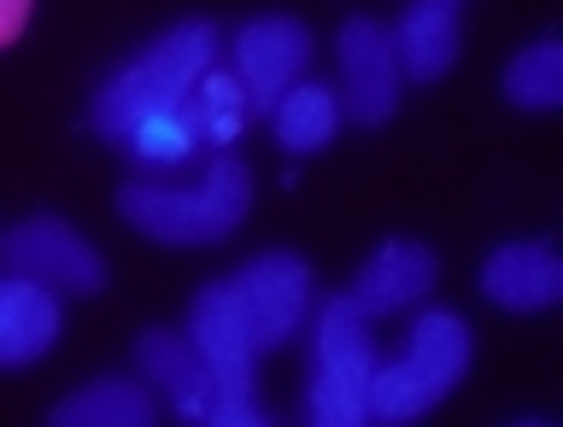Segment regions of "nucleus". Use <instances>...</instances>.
Listing matches in <instances>:
<instances>
[{
	"label": "nucleus",
	"instance_id": "obj_1",
	"mask_svg": "<svg viewBox=\"0 0 563 427\" xmlns=\"http://www.w3.org/2000/svg\"><path fill=\"white\" fill-rule=\"evenodd\" d=\"M246 205H253V176L235 153H211L200 188H170V182L118 188V217L158 246H218L223 235L241 228Z\"/></svg>",
	"mask_w": 563,
	"mask_h": 427
},
{
	"label": "nucleus",
	"instance_id": "obj_2",
	"mask_svg": "<svg viewBox=\"0 0 563 427\" xmlns=\"http://www.w3.org/2000/svg\"><path fill=\"white\" fill-rule=\"evenodd\" d=\"M211 53H218V30L206 18H188V24L165 30L147 53H135L118 77H106V88L95 94V130L123 141L141 117L165 112V105H183L194 94V82L211 70Z\"/></svg>",
	"mask_w": 563,
	"mask_h": 427
},
{
	"label": "nucleus",
	"instance_id": "obj_3",
	"mask_svg": "<svg viewBox=\"0 0 563 427\" xmlns=\"http://www.w3.org/2000/svg\"><path fill=\"white\" fill-rule=\"evenodd\" d=\"M464 369H470V328L457 323L452 311H422L405 358L399 363H376L364 411L376 422H411L422 411H434V404L457 386Z\"/></svg>",
	"mask_w": 563,
	"mask_h": 427
},
{
	"label": "nucleus",
	"instance_id": "obj_4",
	"mask_svg": "<svg viewBox=\"0 0 563 427\" xmlns=\"http://www.w3.org/2000/svg\"><path fill=\"white\" fill-rule=\"evenodd\" d=\"M369 375H376V340H369V316L352 299H329L317 316V375L306 393V416L317 427H358L369 422Z\"/></svg>",
	"mask_w": 563,
	"mask_h": 427
},
{
	"label": "nucleus",
	"instance_id": "obj_5",
	"mask_svg": "<svg viewBox=\"0 0 563 427\" xmlns=\"http://www.w3.org/2000/svg\"><path fill=\"white\" fill-rule=\"evenodd\" d=\"M229 293H235V311H241L246 334H253V351H276L306 323L311 263L299 252H258L253 263H241L229 276Z\"/></svg>",
	"mask_w": 563,
	"mask_h": 427
},
{
	"label": "nucleus",
	"instance_id": "obj_6",
	"mask_svg": "<svg viewBox=\"0 0 563 427\" xmlns=\"http://www.w3.org/2000/svg\"><path fill=\"white\" fill-rule=\"evenodd\" d=\"M0 263L7 276H30L53 293H100L106 263L65 217H24L0 235Z\"/></svg>",
	"mask_w": 563,
	"mask_h": 427
},
{
	"label": "nucleus",
	"instance_id": "obj_7",
	"mask_svg": "<svg viewBox=\"0 0 563 427\" xmlns=\"http://www.w3.org/2000/svg\"><path fill=\"white\" fill-rule=\"evenodd\" d=\"M334 59H341V88H334V100H341V112L352 123H364V130H376V123L394 117L399 105V53H394V30L376 24V18H346L341 35H334Z\"/></svg>",
	"mask_w": 563,
	"mask_h": 427
},
{
	"label": "nucleus",
	"instance_id": "obj_8",
	"mask_svg": "<svg viewBox=\"0 0 563 427\" xmlns=\"http://www.w3.org/2000/svg\"><path fill=\"white\" fill-rule=\"evenodd\" d=\"M311 59V30L299 18H253L235 35V70L241 88L253 100V112H276V100L299 82V70Z\"/></svg>",
	"mask_w": 563,
	"mask_h": 427
},
{
	"label": "nucleus",
	"instance_id": "obj_9",
	"mask_svg": "<svg viewBox=\"0 0 563 427\" xmlns=\"http://www.w3.org/2000/svg\"><path fill=\"white\" fill-rule=\"evenodd\" d=\"M188 340L200 346V358L211 363V375H218L223 398L218 404H241L253 398V334H246L241 311H235V293H229V281H211L200 288L188 311Z\"/></svg>",
	"mask_w": 563,
	"mask_h": 427
},
{
	"label": "nucleus",
	"instance_id": "obj_10",
	"mask_svg": "<svg viewBox=\"0 0 563 427\" xmlns=\"http://www.w3.org/2000/svg\"><path fill=\"white\" fill-rule=\"evenodd\" d=\"M135 363H141V375H147L158 393L176 404V416L211 422V411H218V398H223V386H218L211 363L200 358V346H194L188 334L147 328V334L135 340Z\"/></svg>",
	"mask_w": 563,
	"mask_h": 427
},
{
	"label": "nucleus",
	"instance_id": "obj_11",
	"mask_svg": "<svg viewBox=\"0 0 563 427\" xmlns=\"http://www.w3.org/2000/svg\"><path fill=\"white\" fill-rule=\"evenodd\" d=\"M482 293L499 311H552L563 299V258L552 240H505L482 263Z\"/></svg>",
	"mask_w": 563,
	"mask_h": 427
},
{
	"label": "nucleus",
	"instance_id": "obj_12",
	"mask_svg": "<svg viewBox=\"0 0 563 427\" xmlns=\"http://www.w3.org/2000/svg\"><path fill=\"white\" fill-rule=\"evenodd\" d=\"M434 276H440V258L422 240H387L382 252L358 270V281H352L346 299L364 316H394L405 305H417V299L434 288Z\"/></svg>",
	"mask_w": 563,
	"mask_h": 427
},
{
	"label": "nucleus",
	"instance_id": "obj_13",
	"mask_svg": "<svg viewBox=\"0 0 563 427\" xmlns=\"http://www.w3.org/2000/svg\"><path fill=\"white\" fill-rule=\"evenodd\" d=\"M59 340V299L30 276H0V369L47 358Z\"/></svg>",
	"mask_w": 563,
	"mask_h": 427
},
{
	"label": "nucleus",
	"instance_id": "obj_14",
	"mask_svg": "<svg viewBox=\"0 0 563 427\" xmlns=\"http://www.w3.org/2000/svg\"><path fill=\"white\" fill-rule=\"evenodd\" d=\"M394 53L411 82H440L457 59V0H411L394 30Z\"/></svg>",
	"mask_w": 563,
	"mask_h": 427
},
{
	"label": "nucleus",
	"instance_id": "obj_15",
	"mask_svg": "<svg viewBox=\"0 0 563 427\" xmlns=\"http://www.w3.org/2000/svg\"><path fill=\"white\" fill-rule=\"evenodd\" d=\"M53 427H153L158 422V404L141 381H123V375H106V381H88L82 393H70L53 404Z\"/></svg>",
	"mask_w": 563,
	"mask_h": 427
},
{
	"label": "nucleus",
	"instance_id": "obj_16",
	"mask_svg": "<svg viewBox=\"0 0 563 427\" xmlns=\"http://www.w3.org/2000/svg\"><path fill=\"white\" fill-rule=\"evenodd\" d=\"M341 130V100L323 82H294L276 100V141L288 153H317L329 147V135Z\"/></svg>",
	"mask_w": 563,
	"mask_h": 427
},
{
	"label": "nucleus",
	"instance_id": "obj_17",
	"mask_svg": "<svg viewBox=\"0 0 563 427\" xmlns=\"http://www.w3.org/2000/svg\"><path fill=\"white\" fill-rule=\"evenodd\" d=\"M130 153L141 158V165H153V170H170V165H188L194 153H200V105L183 100V105H165V112H153V117H141L130 135Z\"/></svg>",
	"mask_w": 563,
	"mask_h": 427
},
{
	"label": "nucleus",
	"instance_id": "obj_18",
	"mask_svg": "<svg viewBox=\"0 0 563 427\" xmlns=\"http://www.w3.org/2000/svg\"><path fill=\"white\" fill-rule=\"evenodd\" d=\"M505 100L517 112H558L563 105V42L540 35L534 47H522L505 65Z\"/></svg>",
	"mask_w": 563,
	"mask_h": 427
},
{
	"label": "nucleus",
	"instance_id": "obj_19",
	"mask_svg": "<svg viewBox=\"0 0 563 427\" xmlns=\"http://www.w3.org/2000/svg\"><path fill=\"white\" fill-rule=\"evenodd\" d=\"M194 105H200V130L211 147H235L246 117H253V100H246L241 77H229V70H206L194 82Z\"/></svg>",
	"mask_w": 563,
	"mask_h": 427
},
{
	"label": "nucleus",
	"instance_id": "obj_20",
	"mask_svg": "<svg viewBox=\"0 0 563 427\" xmlns=\"http://www.w3.org/2000/svg\"><path fill=\"white\" fill-rule=\"evenodd\" d=\"M24 18H30V0H0V47L24 30Z\"/></svg>",
	"mask_w": 563,
	"mask_h": 427
}]
</instances>
